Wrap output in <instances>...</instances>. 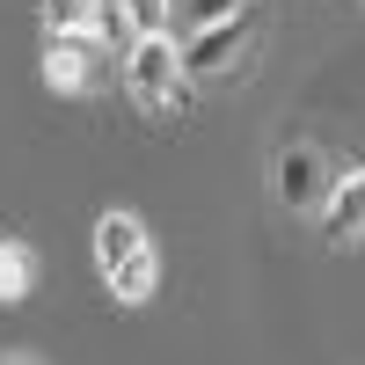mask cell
<instances>
[{
	"mask_svg": "<svg viewBox=\"0 0 365 365\" xmlns=\"http://www.w3.org/2000/svg\"><path fill=\"white\" fill-rule=\"evenodd\" d=\"M0 365H37V358H0Z\"/></svg>",
	"mask_w": 365,
	"mask_h": 365,
	"instance_id": "obj_11",
	"label": "cell"
},
{
	"mask_svg": "<svg viewBox=\"0 0 365 365\" xmlns=\"http://www.w3.org/2000/svg\"><path fill=\"white\" fill-rule=\"evenodd\" d=\"M132 15V37H175V0H117Z\"/></svg>",
	"mask_w": 365,
	"mask_h": 365,
	"instance_id": "obj_9",
	"label": "cell"
},
{
	"mask_svg": "<svg viewBox=\"0 0 365 365\" xmlns=\"http://www.w3.org/2000/svg\"><path fill=\"white\" fill-rule=\"evenodd\" d=\"M249 0H182V15H190V29H212V22H227V15H241Z\"/></svg>",
	"mask_w": 365,
	"mask_h": 365,
	"instance_id": "obj_10",
	"label": "cell"
},
{
	"mask_svg": "<svg viewBox=\"0 0 365 365\" xmlns=\"http://www.w3.org/2000/svg\"><path fill=\"white\" fill-rule=\"evenodd\" d=\"M322 241L329 249H344V241H358L365 234V161H351V168H336V190H329V205H322Z\"/></svg>",
	"mask_w": 365,
	"mask_h": 365,
	"instance_id": "obj_5",
	"label": "cell"
},
{
	"mask_svg": "<svg viewBox=\"0 0 365 365\" xmlns=\"http://www.w3.org/2000/svg\"><path fill=\"white\" fill-rule=\"evenodd\" d=\"M125 96L139 110L168 117L182 96H190V81H182V44L175 37H132L125 44Z\"/></svg>",
	"mask_w": 365,
	"mask_h": 365,
	"instance_id": "obj_2",
	"label": "cell"
},
{
	"mask_svg": "<svg viewBox=\"0 0 365 365\" xmlns=\"http://www.w3.org/2000/svg\"><path fill=\"white\" fill-rule=\"evenodd\" d=\"M96 270H103L110 299L139 307V299L154 292V278H161V263H154V234H146L132 212H103V220H96Z\"/></svg>",
	"mask_w": 365,
	"mask_h": 365,
	"instance_id": "obj_1",
	"label": "cell"
},
{
	"mask_svg": "<svg viewBox=\"0 0 365 365\" xmlns=\"http://www.w3.org/2000/svg\"><path fill=\"white\" fill-rule=\"evenodd\" d=\"M270 190H278V205L292 212V220H322V205H329V190H336V168H329V154L314 139H285L278 154H270Z\"/></svg>",
	"mask_w": 365,
	"mask_h": 365,
	"instance_id": "obj_3",
	"label": "cell"
},
{
	"mask_svg": "<svg viewBox=\"0 0 365 365\" xmlns=\"http://www.w3.org/2000/svg\"><path fill=\"white\" fill-rule=\"evenodd\" d=\"M249 44H256V15L249 8L212 22V29H190V44H182V81H227L241 58H249Z\"/></svg>",
	"mask_w": 365,
	"mask_h": 365,
	"instance_id": "obj_4",
	"label": "cell"
},
{
	"mask_svg": "<svg viewBox=\"0 0 365 365\" xmlns=\"http://www.w3.org/2000/svg\"><path fill=\"white\" fill-rule=\"evenodd\" d=\"M117 15V0H44V37H110Z\"/></svg>",
	"mask_w": 365,
	"mask_h": 365,
	"instance_id": "obj_7",
	"label": "cell"
},
{
	"mask_svg": "<svg viewBox=\"0 0 365 365\" xmlns=\"http://www.w3.org/2000/svg\"><path fill=\"white\" fill-rule=\"evenodd\" d=\"M44 81L58 96H88V81H96V37H44Z\"/></svg>",
	"mask_w": 365,
	"mask_h": 365,
	"instance_id": "obj_6",
	"label": "cell"
},
{
	"mask_svg": "<svg viewBox=\"0 0 365 365\" xmlns=\"http://www.w3.org/2000/svg\"><path fill=\"white\" fill-rule=\"evenodd\" d=\"M29 292H37V249L22 234H0V307H15Z\"/></svg>",
	"mask_w": 365,
	"mask_h": 365,
	"instance_id": "obj_8",
	"label": "cell"
}]
</instances>
